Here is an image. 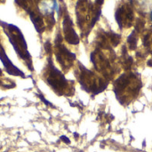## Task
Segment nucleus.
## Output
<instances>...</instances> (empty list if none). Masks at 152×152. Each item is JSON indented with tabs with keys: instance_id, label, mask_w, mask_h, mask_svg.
Returning a JSON list of instances; mask_svg holds the SVG:
<instances>
[{
	"instance_id": "1",
	"label": "nucleus",
	"mask_w": 152,
	"mask_h": 152,
	"mask_svg": "<svg viewBox=\"0 0 152 152\" xmlns=\"http://www.w3.org/2000/svg\"><path fill=\"white\" fill-rule=\"evenodd\" d=\"M64 31H65V37L69 43L70 44H78L79 39L77 35L76 34L75 30L72 28V22L69 18H65L64 20Z\"/></svg>"
},
{
	"instance_id": "2",
	"label": "nucleus",
	"mask_w": 152,
	"mask_h": 152,
	"mask_svg": "<svg viewBox=\"0 0 152 152\" xmlns=\"http://www.w3.org/2000/svg\"><path fill=\"white\" fill-rule=\"evenodd\" d=\"M128 43L130 45V48L131 49H135L136 48V45H137V38L135 36V31H133L132 34L129 36L128 37Z\"/></svg>"
},
{
	"instance_id": "3",
	"label": "nucleus",
	"mask_w": 152,
	"mask_h": 152,
	"mask_svg": "<svg viewBox=\"0 0 152 152\" xmlns=\"http://www.w3.org/2000/svg\"><path fill=\"white\" fill-rule=\"evenodd\" d=\"M61 139H62V140H63L65 142H67V143H69V140L67 137H65V136H62V137H61Z\"/></svg>"
}]
</instances>
